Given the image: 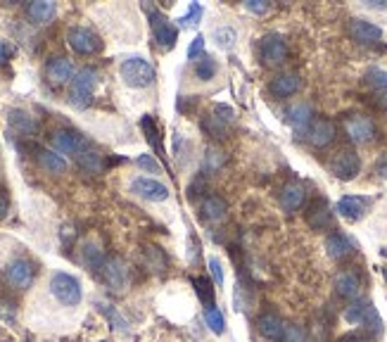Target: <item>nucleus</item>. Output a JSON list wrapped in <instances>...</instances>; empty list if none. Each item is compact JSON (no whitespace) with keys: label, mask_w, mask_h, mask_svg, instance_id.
Instances as JSON below:
<instances>
[{"label":"nucleus","mask_w":387,"mask_h":342,"mask_svg":"<svg viewBox=\"0 0 387 342\" xmlns=\"http://www.w3.org/2000/svg\"><path fill=\"white\" fill-rule=\"evenodd\" d=\"M36 162H38L40 166H43L45 171H50V173H65L67 171V160L62 157V155L53 153V150L38 148L36 150Z\"/></svg>","instance_id":"obj_28"},{"label":"nucleus","mask_w":387,"mask_h":342,"mask_svg":"<svg viewBox=\"0 0 387 342\" xmlns=\"http://www.w3.org/2000/svg\"><path fill=\"white\" fill-rule=\"evenodd\" d=\"M8 207H10V202H8V195L5 193H0V219L8 214Z\"/></svg>","instance_id":"obj_51"},{"label":"nucleus","mask_w":387,"mask_h":342,"mask_svg":"<svg viewBox=\"0 0 387 342\" xmlns=\"http://www.w3.org/2000/svg\"><path fill=\"white\" fill-rule=\"evenodd\" d=\"M302 81H299L297 74H278L274 81H271V93L276 98H290L299 91Z\"/></svg>","instance_id":"obj_26"},{"label":"nucleus","mask_w":387,"mask_h":342,"mask_svg":"<svg viewBox=\"0 0 387 342\" xmlns=\"http://www.w3.org/2000/svg\"><path fill=\"white\" fill-rule=\"evenodd\" d=\"M378 105L385 109L387 112V93H380V98H378Z\"/></svg>","instance_id":"obj_52"},{"label":"nucleus","mask_w":387,"mask_h":342,"mask_svg":"<svg viewBox=\"0 0 387 342\" xmlns=\"http://www.w3.org/2000/svg\"><path fill=\"white\" fill-rule=\"evenodd\" d=\"M77 162H79L81 169L88 171V173H100L102 169H105V160H102V155L97 153L95 148H90L88 143H86V148L77 155Z\"/></svg>","instance_id":"obj_27"},{"label":"nucleus","mask_w":387,"mask_h":342,"mask_svg":"<svg viewBox=\"0 0 387 342\" xmlns=\"http://www.w3.org/2000/svg\"><path fill=\"white\" fill-rule=\"evenodd\" d=\"M205 164H207V169H210V171L221 169V164H223V153H219V150L210 148V150H207V155H205Z\"/></svg>","instance_id":"obj_40"},{"label":"nucleus","mask_w":387,"mask_h":342,"mask_svg":"<svg viewBox=\"0 0 387 342\" xmlns=\"http://www.w3.org/2000/svg\"><path fill=\"white\" fill-rule=\"evenodd\" d=\"M307 340H309V335L302 326H297V323H285L281 342H307Z\"/></svg>","instance_id":"obj_37"},{"label":"nucleus","mask_w":387,"mask_h":342,"mask_svg":"<svg viewBox=\"0 0 387 342\" xmlns=\"http://www.w3.org/2000/svg\"><path fill=\"white\" fill-rule=\"evenodd\" d=\"M202 129H205L207 136H212V138H226L228 124H223V121H219L214 114H210V117H205V121H202Z\"/></svg>","instance_id":"obj_36"},{"label":"nucleus","mask_w":387,"mask_h":342,"mask_svg":"<svg viewBox=\"0 0 387 342\" xmlns=\"http://www.w3.org/2000/svg\"><path fill=\"white\" fill-rule=\"evenodd\" d=\"M143 10L148 13L150 17V26H152V36L155 40L161 45L164 50H169V48H174L176 45V40H178V29L171 24L169 20H166L164 15L159 13L157 8H152V5H143Z\"/></svg>","instance_id":"obj_5"},{"label":"nucleus","mask_w":387,"mask_h":342,"mask_svg":"<svg viewBox=\"0 0 387 342\" xmlns=\"http://www.w3.org/2000/svg\"><path fill=\"white\" fill-rule=\"evenodd\" d=\"M53 145L57 153L62 155H77L81 153V150L86 148V138L81 136V133L72 131V129H62V131H55L53 133Z\"/></svg>","instance_id":"obj_15"},{"label":"nucleus","mask_w":387,"mask_h":342,"mask_svg":"<svg viewBox=\"0 0 387 342\" xmlns=\"http://www.w3.org/2000/svg\"><path fill=\"white\" fill-rule=\"evenodd\" d=\"M366 84L371 86L373 91L387 93V69H380V67L368 69V72H366Z\"/></svg>","instance_id":"obj_35"},{"label":"nucleus","mask_w":387,"mask_h":342,"mask_svg":"<svg viewBox=\"0 0 387 342\" xmlns=\"http://www.w3.org/2000/svg\"><path fill=\"white\" fill-rule=\"evenodd\" d=\"M335 293L342 300H356L361 293V281L354 271H342L335 276Z\"/></svg>","instance_id":"obj_20"},{"label":"nucleus","mask_w":387,"mask_h":342,"mask_svg":"<svg viewBox=\"0 0 387 342\" xmlns=\"http://www.w3.org/2000/svg\"><path fill=\"white\" fill-rule=\"evenodd\" d=\"M131 193L150 202L169 200V188L161 181H157V178H148V176H136L134 181H131Z\"/></svg>","instance_id":"obj_9"},{"label":"nucleus","mask_w":387,"mask_h":342,"mask_svg":"<svg viewBox=\"0 0 387 342\" xmlns=\"http://www.w3.org/2000/svg\"><path fill=\"white\" fill-rule=\"evenodd\" d=\"M141 129H143V133H145L148 143L152 145V148L157 150L159 155L164 153V150H161V141H159V129H157V124H155V119L150 117V114L141 117Z\"/></svg>","instance_id":"obj_33"},{"label":"nucleus","mask_w":387,"mask_h":342,"mask_svg":"<svg viewBox=\"0 0 387 342\" xmlns=\"http://www.w3.org/2000/svg\"><path fill=\"white\" fill-rule=\"evenodd\" d=\"M5 278H8V283L13 288L24 290L33 281V264L29 259H13L8 264V269H5Z\"/></svg>","instance_id":"obj_12"},{"label":"nucleus","mask_w":387,"mask_h":342,"mask_svg":"<svg viewBox=\"0 0 387 342\" xmlns=\"http://www.w3.org/2000/svg\"><path fill=\"white\" fill-rule=\"evenodd\" d=\"M307 141L314 148H326L335 141V124L331 119H316L307 131Z\"/></svg>","instance_id":"obj_18"},{"label":"nucleus","mask_w":387,"mask_h":342,"mask_svg":"<svg viewBox=\"0 0 387 342\" xmlns=\"http://www.w3.org/2000/svg\"><path fill=\"white\" fill-rule=\"evenodd\" d=\"M67 43L72 45V50L74 53H79V55H95V53H100V48H102L100 36H97L93 29H88V26H72L69 29Z\"/></svg>","instance_id":"obj_6"},{"label":"nucleus","mask_w":387,"mask_h":342,"mask_svg":"<svg viewBox=\"0 0 387 342\" xmlns=\"http://www.w3.org/2000/svg\"><path fill=\"white\" fill-rule=\"evenodd\" d=\"M81 259H84V264L88 266V269H102L105 266V252H102V247L97 245V242L93 240H88V242H84V250H81Z\"/></svg>","instance_id":"obj_30"},{"label":"nucleus","mask_w":387,"mask_h":342,"mask_svg":"<svg viewBox=\"0 0 387 342\" xmlns=\"http://www.w3.org/2000/svg\"><path fill=\"white\" fill-rule=\"evenodd\" d=\"M200 210L205 214V219H210V221H221L228 214V205H226V200L216 198V195H210V198L202 200Z\"/></svg>","instance_id":"obj_29"},{"label":"nucleus","mask_w":387,"mask_h":342,"mask_svg":"<svg viewBox=\"0 0 387 342\" xmlns=\"http://www.w3.org/2000/svg\"><path fill=\"white\" fill-rule=\"evenodd\" d=\"M345 321L354 323V326H363L373 338L383 333V318H380L378 309L368 302V300H354L347 309H345Z\"/></svg>","instance_id":"obj_3"},{"label":"nucleus","mask_w":387,"mask_h":342,"mask_svg":"<svg viewBox=\"0 0 387 342\" xmlns=\"http://www.w3.org/2000/svg\"><path fill=\"white\" fill-rule=\"evenodd\" d=\"M202 55H205V36L198 33V36L193 38V43H190V48H188V57L198 62Z\"/></svg>","instance_id":"obj_43"},{"label":"nucleus","mask_w":387,"mask_h":342,"mask_svg":"<svg viewBox=\"0 0 387 342\" xmlns=\"http://www.w3.org/2000/svg\"><path fill=\"white\" fill-rule=\"evenodd\" d=\"M119 74H121V81H124L126 86H131V88H148V86H152L155 79H157L155 67L150 65L145 57H138V55L126 57L119 65Z\"/></svg>","instance_id":"obj_1"},{"label":"nucleus","mask_w":387,"mask_h":342,"mask_svg":"<svg viewBox=\"0 0 387 342\" xmlns=\"http://www.w3.org/2000/svg\"><path fill=\"white\" fill-rule=\"evenodd\" d=\"M375 171H378L380 178H387V153L378 160V164H375Z\"/></svg>","instance_id":"obj_49"},{"label":"nucleus","mask_w":387,"mask_h":342,"mask_svg":"<svg viewBox=\"0 0 387 342\" xmlns=\"http://www.w3.org/2000/svg\"><path fill=\"white\" fill-rule=\"evenodd\" d=\"M368 207H371V200L368 198H359V195H345V198L338 200V205H335V210L342 219H347V221H359L363 214L368 212Z\"/></svg>","instance_id":"obj_13"},{"label":"nucleus","mask_w":387,"mask_h":342,"mask_svg":"<svg viewBox=\"0 0 387 342\" xmlns=\"http://www.w3.org/2000/svg\"><path fill=\"white\" fill-rule=\"evenodd\" d=\"M326 252L331 259L340 262V259H347L349 254L354 252V242H352L345 233H331L326 238Z\"/></svg>","instance_id":"obj_21"},{"label":"nucleus","mask_w":387,"mask_h":342,"mask_svg":"<svg viewBox=\"0 0 387 342\" xmlns=\"http://www.w3.org/2000/svg\"><path fill=\"white\" fill-rule=\"evenodd\" d=\"M193 286H195V293H198L202 306H205V309H214V288H212V283L207 281V278H195Z\"/></svg>","instance_id":"obj_34"},{"label":"nucleus","mask_w":387,"mask_h":342,"mask_svg":"<svg viewBox=\"0 0 387 342\" xmlns=\"http://www.w3.org/2000/svg\"><path fill=\"white\" fill-rule=\"evenodd\" d=\"M216 72H219V65L210 55H202L200 60L195 62V74H198L200 81H212L214 77H216Z\"/></svg>","instance_id":"obj_32"},{"label":"nucleus","mask_w":387,"mask_h":342,"mask_svg":"<svg viewBox=\"0 0 387 342\" xmlns=\"http://www.w3.org/2000/svg\"><path fill=\"white\" fill-rule=\"evenodd\" d=\"M210 274H212V281L216 283V286H223V264L219 257H210Z\"/></svg>","instance_id":"obj_42"},{"label":"nucleus","mask_w":387,"mask_h":342,"mask_svg":"<svg viewBox=\"0 0 387 342\" xmlns=\"http://www.w3.org/2000/svg\"><path fill=\"white\" fill-rule=\"evenodd\" d=\"M331 171L340 181H354L361 171V157L354 150H340L331 162Z\"/></svg>","instance_id":"obj_8"},{"label":"nucleus","mask_w":387,"mask_h":342,"mask_svg":"<svg viewBox=\"0 0 387 342\" xmlns=\"http://www.w3.org/2000/svg\"><path fill=\"white\" fill-rule=\"evenodd\" d=\"M271 3H267V0H247L245 3V10H250L252 15H264L269 13Z\"/></svg>","instance_id":"obj_47"},{"label":"nucleus","mask_w":387,"mask_h":342,"mask_svg":"<svg viewBox=\"0 0 387 342\" xmlns=\"http://www.w3.org/2000/svg\"><path fill=\"white\" fill-rule=\"evenodd\" d=\"M50 293L60 304L65 306H77L81 302V283L79 278H74L72 274H65V271H57L50 278Z\"/></svg>","instance_id":"obj_4"},{"label":"nucleus","mask_w":387,"mask_h":342,"mask_svg":"<svg viewBox=\"0 0 387 342\" xmlns=\"http://www.w3.org/2000/svg\"><path fill=\"white\" fill-rule=\"evenodd\" d=\"M285 119L294 133H304L307 136L309 126L314 124V109H311L309 102H294V105L285 109Z\"/></svg>","instance_id":"obj_11"},{"label":"nucleus","mask_w":387,"mask_h":342,"mask_svg":"<svg viewBox=\"0 0 387 342\" xmlns=\"http://www.w3.org/2000/svg\"><path fill=\"white\" fill-rule=\"evenodd\" d=\"M136 164L141 166V169L150 171V173H159V164L155 162L152 155H141V157L136 160Z\"/></svg>","instance_id":"obj_46"},{"label":"nucleus","mask_w":387,"mask_h":342,"mask_svg":"<svg viewBox=\"0 0 387 342\" xmlns=\"http://www.w3.org/2000/svg\"><path fill=\"white\" fill-rule=\"evenodd\" d=\"M102 276H105V281H107V286L112 288V290H124L126 288V283H129V269H126V264H124V259H119V257H109L105 266H102Z\"/></svg>","instance_id":"obj_16"},{"label":"nucleus","mask_w":387,"mask_h":342,"mask_svg":"<svg viewBox=\"0 0 387 342\" xmlns=\"http://www.w3.org/2000/svg\"><path fill=\"white\" fill-rule=\"evenodd\" d=\"M8 124L13 126V131H17L19 136L31 138L38 133V121L31 117L24 109H10L8 112Z\"/></svg>","instance_id":"obj_19"},{"label":"nucleus","mask_w":387,"mask_h":342,"mask_svg":"<svg viewBox=\"0 0 387 342\" xmlns=\"http://www.w3.org/2000/svg\"><path fill=\"white\" fill-rule=\"evenodd\" d=\"M363 8H368V10H387V0H366V3H363Z\"/></svg>","instance_id":"obj_50"},{"label":"nucleus","mask_w":387,"mask_h":342,"mask_svg":"<svg viewBox=\"0 0 387 342\" xmlns=\"http://www.w3.org/2000/svg\"><path fill=\"white\" fill-rule=\"evenodd\" d=\"M352 342H361V340H352Z\"/></svg>","instance_id":"obj_55"},{"label":"nucleus","mask_w":387,"mask_h":342,"mask_svg":"<svg viewBox=\"0 0 387 342\" xmlns=\"http://www.w3.org/2000/svg\"><path fill=\"white\" fill-rule=\"evenodd\" d=\"M259 55L267 67H278L287 60V43L281 33H267L259 43Z\"/></svg>","instance_id":"obj_7"},{"label":"nucleus","mask_w":387,"mask_h":342,"mask_svg":"<svg viewBox=\"0 0 387 342\" xmlns=\"http://www.w3.org/2000/svg\"><path fill=\"white\" fill-rule=\"evenodd\" d=\"M345 131H347L352 143H359V145L371 143L375 138V124L368 117H363V114H354V117L345 121Z\"/></svg>","instance_id":"obj_10"},{"label":"nucleus","mask_w":387,"mask_h":342,"mask_svg":"<svg viewBox=\"0 0 387 342\" xmlns=\"http://www.w3.org/2000/svg\"><path fill=\"white\" fill-rule=\"evenodd\" d=\"M212 114L216 117L219 121H223V124H230L235 117V112H233V107H228V105H221V102H216V105L212 107Z\"/></svg>","instance_id":"obj_41"},{"label":"nucleus","mask_w":387,"mask_h":342,"mask_svg":"<svg viewBox=\"0 0 387 342\" xmlns=\"http://www.w3.org/2000/svg\"><path fill=\"white\" fill-rule=\"evenodd\" d=\"M200 17H202V8H200L198 3H190V8H188V15H183V17H181V20H178V22H181V26H193L195 22L200 20Z\"/></svg>","instance_id":"obj_44"},{"label":"nucleus","mask_w":387,"mask_h":342,"mask_svg":"<svg viewBox=\"0 0 387 342\" xmlns=\"http://www.w3.org/2000/svg\"><path fill=\"white\" fill-rule=\"evenodd\" d=\"M214 40H216V45L221 50H233L235 40H238V31H235V26H230V24H221V26L214 29Z\"/></svg>","instance_id":"obj_31"},{"label":"nucleus","mask_w":387,"mask_h":342,"mask_svg":"<svg viewBox=\"0 0 387 342\" xmlns=\"http://www.w3.org/2000/svg\"><path fill=\"white\" fill-rule=\"evenodd\" d=\"M349 33H352V38L361 45H375V43H380V38H383V29L368 20H352Z\"/></svg>","instance_id":"obj_14"},{"label":"nucleus","mask_w":387,"mask_h":342,"mask_svg":"<svg viewBox=\"0 0 387 342\" xmlns=\"http://www.w3.org/2000/svg\"><path fill=\"white\" fill-rule=\"evenodd\" d=\"M13 45L10 43H5V40H0V65H5V62L10 60V57H13Z\"/></svg>","instance_id":"obj_48"},{"label":"nucleus","mask_w":387,"mask_h":342,"mask_svg":"<svg viewBox=\"0 0 387 342\" xmlns=\"http://www.w3.org/2000/svg\"><path fill=\"white\" fill-rule=\"evenodd\" d=\"M26 15L33 24H48L57 15V5L50 3V0H33V3L26 5Z\"/></svg>","instance_id":"obj_24"},{"label":"nucleus","mask_w":387,"mask_h":342,"mask_svg":"<svg viewBox=\"0 0 387 342\" xmlns=\"http://www.w3.org/2000/svg\"><path fill=\"white\" fill-rule=\"evenodd\" d=\"M307 224L314 231H323V228H328V226L333 224V212H331V207H328L326 200H316L314 205L309 207Z\"/></svg>","instance_id":"obj_22"},{"label":"nucleus","mask_w":387,"mask_h":342,"mask_svg":"<svg viewBox=\"0 0 387 342\" xmlns=\"http://www.w3.org/2000/svg\"><path fill=\"white\" fill-rule=\"evenodd\" d=\"M257 326H259V333H262L267 340L281 342L283 330H285V321H283L281 316H276V314H262V316H259V321H257Z\"/></svg>","instance_id":"obj_25"},{"label":"nucleus","mask_w":387,"mask_h":342,"mask_svg":"<svg viewBox=\"0 0 387 342\" xmlns=\"http://www.w3.org/2000/svg\"><path fill=\"white\" fill-rule=\"evenodd\" d=\"M304 198H307V190L302 183H287L281 193V207L285 212H297L304 205Z\"/></svg>","instance_id":"obj_23"},{"label":"nucleus","mask_w":387,"mask_h":342,"mask_svg":"<svg viewBox=\"0 0 387 342\" xmlns=\"http://www.w3.org/2000/svg\"><path fill=\"white\" fill-rule=\"evenodd\" d=\"M385 281H387V269H385Z\"/></svg>","instance_id":"obj_54"},{"label":"nucleus","mask_w":387,"mask_h":342,"mask_svg":"<svg viewBox=\"0 0 387 342\" xmlns=\"http://www.w3.org/2000/svg\"><path fill=\"white\" fill-rule=\"evenodd\" d=\"M97 81H100V74H97L95 67H84L77 72V77L72 79V86H69V102L74 107L84 109L90 105V98L97 88Z\"/></svg>","instance_id":"obj_2"},{"label":"nucleus","mask_w":387,"mask_h":342,"mask_svg":"<svg viewBox=\"0 0 387 342\" xmlns=\"http://www.w3.org/2000/svg\"><path fill=\"white\" fill-rule=\"evenodd\" d=\"M45 77H48V81H53L55 86H62L67 81H72L77 74H74V65L69 57H53L45 65Z\"/></svg>","instance_id":"obj_17"},{"label":"nucleus","mask_w":387,"mask_h":342,"mask_svg":"<svg viewBox=\"0 0 387 342\" xmlns=\"http://www.w3.org/2000/svg\"><path fill=\"white\" fill-rule=\"evenodd\" d=\"M383 257H387V247H383Z\"/></svg>","instance_id":"obj_53"},{"label":"nucleus","mask_w":387,"mask_h":342,"mask_svg":"<svg viewBox=\"0 0 387 342\" xmlns=\"http://www.w3.org/2000/svg\"><path fill=\"white\" fill-rule=\"evenodd\" d=\"M205 321H207V326L212 328V333L221 335L223 330H226V318H223V314L219 309H205Z\"/></svg>","instance_id":"obj_38"},{"label":"nucleus","mask_w":387,"mask_h":342,"mask_svg":"<svg viewBox=\"0 0 387 342\" xmlns=\"http://www.w3.org/2000/svg\"><path fill=\"white\" fill-rule=\"evenodd\" d=\"M97 306H100L102 314H105V316L109 318V321H112V326H114V328H117V330H124V333H126V330H129V323H126L124 318H121V314H119L117 309H114L112 304H97Z\"/></svg>","instance_id":"obj_39"},{"label":"nucleus","mask_w":387,"mask_h":342,"mask_svg":"<svg viewBox=\"0 0 387 342\" xmlns=\"http://www.w3.org/2000/svg\"><path fill=\"white\" fill-rule=\"evenodd\" d=\"M145 254H148L150 266H152L155 271H161V269H164V254L159 252V247H148Z\"/></svg>","instance_id":"obj_45"}]
</instances>
